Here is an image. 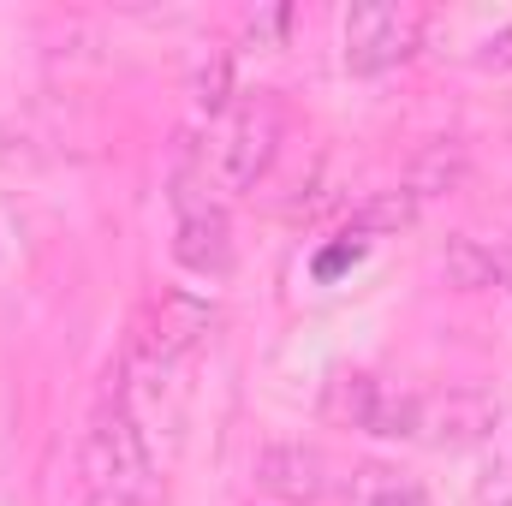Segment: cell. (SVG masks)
<instances>
[{
	"label": "cell",
	"mask_w": 512,
	"mask_h": 506,
	"mask_svg": "<svg viewBox=\"0 0 512 506\" xmlns=\"http://www.w3.org/2000/svg\"><path fill=\"white\" fill-rule=\"evenodd\" d=\"M197 102H203V108H221V102H227V60H221V54H215V66L197 78Z\"/></svg>",
	"instance_id": "obj_13"
},
{
	"label": "cell",
	"mask_w": 512,
	"mask_h": 506,
	"mask_svg": "<svg viewBox=\"0 0 512 506\" xmlns=\"http://www.w3.org/2000/svg\"><path fill=\"white\" fill-rule=\"evenodd\" d=\"M411 209H417V197L411 191H387V197H376L364 215H358V227L364 233H382V227H405L411 221Z\"/></svg>",
	"instance_id": "obj_12"
},
{
	"label": "cell",
	"mask_w": 512,
	"mask_h": 506,
	"mask_svg": "<svg viewBox=\"0 0 512 506\" xmlns=\"http://www.w3.org/2000/svg\"><path fill=\"white\" fill-rule=\"evenodd\" d=\"M459 179H465V155L447 149V143H435V149L417 161V173H411V197H435V191H447V185H459Z\"/></svg>",
	"instance_id": "obj_10"
},
{
	"label": "cell",
	"mask_w": 512,
	"mask_h": 506,
	"mask_svg": "<svg viewBox=\"0 0 512 506\" xmlns=\"http://www.w3.org/2000/svg\"><path fill=\"white\" fill-rule=\"evenodd\" d=\"M411 42H417V24L387 0H370V6L346 12V66L358 78H376L387 66H399L411 54Z\"/></svg>",
	"instance_id": "obj_4"
},
{
	"label": "cell",
	"mask_w": 512,
	"mask_h": 506,
	"mask_svg": "<svg viewBox=\"0 0 512 506\" xmlns=\"http://www.w3.org/2000/svg\"><path fill=\"white\" fill-rule=\"evenodd\" d=\"M209 322H215V310H209L203 298H191V292H161L155 322H149V334H143V358L173 364L179 352H191V346L209 334Z\"/></svg>",
	"instance_id": "obj_8"
},
{
	"label": "cell",
	"mask_w": 512,
	"mask_h": 506,
	"mask_svg": "<svg viewBox=\"0 0 512 506\" xmlns=\"http://www.w3.org/2000/svg\"><path fill=\"white\" fill-rule=\"evenodd\" d=\"M84 495L90 506H149L155 501V459L143 441V423L131 417L126 399H114L90 441H84Z\"/></svg>",
	"instance_id": "obj_1"
},
{
	"label": "cell",
	"mask_w": 512,
	"mask_h": 506,
	"mask_svg": "<svg viewBox=\"0 0 512 506\" xmlns=\"http://www.w3.org/2000/svg\"><path fill=\"white\" fill-rule=\"evenodd\" d=\"M173 256L191 268V274H227L233 268V227H227V209L191 179L179 173L173 179Z\"/></svg>",
	"instance_id": "obj_2"
},
{
	"label": "cell",
	"mask_w": 512,
	"mask_h": 506,
	"mask_svg": "<svg viewBox=\"0 0 512 506\" xmlns=\"http://www.w3.org/2000/svg\"><path fill=\"white\" fill-rule=\"evenodd\" d=\"M256 489L274 495V501L310 506L328 495V459L304 441H274L256 453Z\"/></svg>",
	"instance_id": "obj_6"
},
{
	"label": "cell",
	"mask_w": 512,
	"mask_h": 506,
	"mask_svg": "<svg viewBox=\"0 0 512 506\" xmlns=\"http://www.w3.org/2000/svg\"><path fill=\"white\" fill-rule=\"evenodd\" d=\"M334 411L352 417V423L370 429V435L405 441V435H417V411H423V399H417V393H393V387L376 381V376H346L340 381V393H334Z\"/></svg>",
	"instance_id": "obj_5"
},
{
	"label": "cell",
	"mask_w": 512,
	"mask_h": 506,
	"mask_svg": "<svg viewBox=\"0 0 512 506\" xmlns=\"http://www.w3.org/2000/svg\"><path fill=\"white\" fill-rule=\"evenodd\" d=\"M495 417H501V405H495L489 393L453 387V393H441V399H423L417 435H429L435 447H471V441H483V435L495 429Z\"/></svg>",
	"instance_id": "obj_7"
},
{
	"label": "cell",
	"mask_w": 512,
	"mask_h": 506,
	"mask_svg": "<svg viewBox=\"0 0 512 506\" xmlns=\"http://www.w3.org/2000/svg\"><path fill=\"white\" fill-rule=\"evenodd\" d=\"M274 149H280V108L274 102L233 108V120L215 137V185L221 191H251L256 179L268 173Z\"/></svg>",
	"instance_id": "obj_3"
},
{
	"label": "cell",
	"mask_w": 512,
	"mask_h": 506,
	"mask_svg": "<svg viewBox=\"0 0 512 506\" xmlns=\"http://www.w3.org/2000/svg\"><path fill=\"white\" fill-rule=\"evenodd\" d=\"M441 274H447V286H459V292L501 286V251H489V245H477V239H447Z\"/></svg>",
	"instance_id": "obj_9"
},
{
	"label": "cell",
	"mask_w": 512,
	"mask_h": 506,
	"mask_svg": "<svg viewBox=\"0 0 512 506\" xmlns=\"http://www.w3.org/2000/svg\"><path fill=\"white\" fill-rule=\"evenodd\" d=\"M358 506H429L417 483H399L387 471H364L358 477Z\"/></svg>",
	"instance_id": "obj_11"
}]
</instances>
